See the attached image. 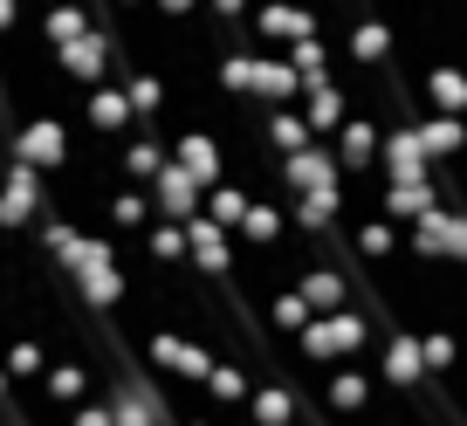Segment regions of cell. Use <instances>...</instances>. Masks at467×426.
Wrapping results in <instances>:
<instances>
[{
    "label": "cell",
    "mask_w": 467,
    "mask_h": 426,
    "mask_svg": "<svg viewBox=\"0 0 467 426\" xmlns=\"http://www.w3.org/2000/svg\"><path fill=\"white\" fill-rule=\"evenodd\" d=\"M371 344V324L358 317V309H323V317H309L303 338H296V358H309V365H344V358H358Z\"/></svg>",
    "instance_id": "obj_1"
},
{
    "label": "cell",
    "mask_w": 467,
    "mask_h": 426,
    "mask_svg": "<svg viewBox=\"0 0 467 426\" xmlns=\"http://www.w3.org/2000/svg\"><path fill=\"white\" fill-rule=\"evenodd\" d=\"M7 151H15L21 165H35V172H62V165L76 159V145H69V124H62V118H48V110H35V118L21 124L15 138H7Z\"/></svg>",
    "instance_id": "obj_2"
},
{
    "label": "cell",
    "mask_w": 467,
    "mask_h": 426,
    "mask_svg": "<svg viewBox=\"0 0 467 426\" xmlns=\"http://www.w3.org/2000/svg\"><path fill=\"white\" fill-rule=\"evenodd\" d=\"M145 358H151V371L186 379V385H206V371L220 365V351H206L200 338H179V330H151V338H145Z\"/></svg>",
    "instance_id": "obj_3"
},
{
    "label": "cell",
    "mask_w": 467,
    "mask_h": 426,
    "mask_svg": "<svg viewBox=\"0 0 467 426\" xmlns=\"http://www.w3.org/2000/svg\"><path fill=\"white\" fill-rule=\"evenodd\" d=\"M330 186H350V172H344V159H337V145L309 138L303 151H289V159H282V192H330Z\"/></svg>",
    "instance_id": "obj_4"
},
{
    "label": "cell",
    "mask_w": 467,
    "mask_h": 426,
    "mask_svg": "<svg viewBox=\"0 0 467 426\" xmlns=\"http://www.w3.org/2000/svg\"><path fill=\"white\" fill-rule=\"evenodd\" d=\"M42 192H48V172H35V165H7V179H0V227L7 234H21V227H35V213H42Z\"/></svg>",
    "instance_id": "obj_5"
},
{
    "label": "cell",
    "mask_w": 467,
    "mask_h": 426,
    "mask_svg": "<svg viewBox=\"0 0 467 426\" xmlns=\"http://www.w3.org/2000/svg\"><path fill=\"white\" fill-rule=\"evenodd\" d=\"M453 227H461V206L440 200L433 213H420V221L406 227V255L412 262H453Z\"/></svg>",
    "instance_id": "obj_6"
},
{
    "label": "cell",
    "mask_w": 467,
    "mask_h": 426,
    "mask_svg": "<svg viewBox=\"0 0 467 426\" xmlns=\"http://www.w3.org/2000/svg\"><path fill=\"white\" fill-rule=\"evenodd\" d=\"M379 145H385V124L371 118V110H350V118L337 124V159H344L350 179H365L371 165H379Z\"/></svg>",
    "instance_id": "obj_7"
},
{
    "label": "cell",
    "mask_w": 467,
    "mask_h": 426,
    "mask_svg": "<svg viewBox=\"0 0 467 426\" xmlns=\"http://www.w3.org/2000/svg\"><path fill=\"white\" fill-rule=\"evenodd\" d=\"M186 262L200 275H227L234 268V227H220L213 213H192L186 221Z\"/></svg>",
    "instance_id": "obj_8"
},
{
    "label": "cell",
    "mask_w": 467,
    "mask_h": 426,
    "mask_svg": "<svg viewBox=\"0 0 467 426\" xmlns=\"http://www.w3.org/2000/svg\"><path fill=\"white\" fill-rule=\"evenodd\" d=\"M317 28H323V15L309 0H262V7H254V35L275 42V48H289L296 35H317Z\"/></svg>",
    "instance_id": "obj_9"
},
{
    "label": "cell",
    "mask_w": 467,
    "mask_h": 426,
    "mask_svg": "<svg viewBox=\"0 0 467 426\" xmlns=\"http://www.w3.org/2000/svg\"><path fill=\"white\" fill-rule=\"evenodd\" d=\"M56 69L69 76V83H110V35L103 28H89V35H76V42H62L56 48Z\"/></svg>",
    "instance_id": "obj_10"
},
{
    "label": "cell",
    "mask_w": 467,
    "mask_h": 426,
    "mask_svg": "<svg viewBox=\"0 0 467 426\" xmlns=\"http://www.w3.org/2000/svg\"><path fill=\"white\" fill-rule=\"evenodd\" d=\"M440 206V179L426 172V179H385V192H379V213L385 221H399V227H412L420 213H433Z\"/></svg>",
    "instance_id": "obj_11"
},
{
    "label": "cell",
    "mask_w": 467,
    "mask_h": 426,
    "mask_svg": "<svg viewBox=\"0 0 467 426\" xmlns=\"http://www.w3.org/2000/svg\"><path fill=\"white\" fill-rule=\"evenodd\" d=\"M151 206H159L165 221H192V213L206 206V186H200V179H192L186 165L172 159V165H165L159 179H151Z\"/></svg>",
    "instance_id": "obj_12"
},
{
    "label": "cell",
    "mask_w": 467,
    "mask_h": 426,
    "mask_svg": "<svg viewBox=\"0 0 467 426\" xmlns=\"http://www.w3.org/2000/svg\"><path fill=\"white\" fill-rule=\"evenodd\" d=\"M350 110H358V103H350L344 76H317V83H303V118L317 124V138H323V131L337 138V124H344Z\"/></svg>",
    "instance_id": "obj_13"
},
{
    "label": "cell",
    "mask_w": 467,
    "mask_h": 426,
    "mask_svg": "<svg viewBox=\"0 0 467 426\" xmlns=\"http://www.w3.org/2000/svg\"><path fill=\"white\" fill-rule=\"evenodd\" d=\"M379 379H385V385H399V392H412V385L426 379V351H420V338H412V330H392V338H385V351H379Z\"/></svg>",
    "instance_id": "obj_14"
},
{
    "label": "cell",
    "mask_w": 467,
    "mask_h": 426,
    "mask_svg": "<svg viewBox=\"0 0 467 426\" xmlns=\"http://www.w3.org/2000/svg\"><path fill=\"white\" fill-rule=\"evenodd\" d=\"M309 138H317V124L303 118V103H275L262 118V145H268V159H289V151H303Z\"/></svg>",
    "instance_id": "obj_15"
},
{
    "label": "cell",
    "mask_w": 467,
    "mask_h": 426,
    "mask_svg": "<svg viewBox=\"0 0 467 426\" xmlns=\"http://www.w3.org/2000/svg\"><path fill=\"white\" fill-rule=\"evenodd\" d=\"M344 56L358 62V69H385V62H392V28H385L379 15L344 21Z\"/></svg>",
    "instance_id": "obj_16"
},
{
    "label": "cell",
    "mask_w": 467,
    "mask_h": 426,
    "mask_svg": "<svg viewBox=\"0 0 467 426\" xmlns=\"http://www.w3.org/2000/svg\"><path fill=\"white\" fill-rule=\"evenodd\" d=\"M172 159L186 165L200 186H220V179H227V159H220V138L213 131H179L172 138Z\"/></svg>",
    "instance_id": "obj_17"
},
{
    "label": "cell",
    "mask_w": 467,
    "mask_h": 426,
    "mask_svg": "<svg viewBox=\"0 0 467 426\" xmlns=\"http://www.w3.org/2000/svg\"><path fill=\"white\" fill-rule=\"evenodd\" d=\"M379 165H385V179H426V145H420V124H399V131H385V145H379Z\"/></svg>",
    "instance_id": "obj_18"
},
{
    "label": "cell",
    "mask_w": 467,
    "mask_h": 426,
    "mask_svg": "<svg viewBox=\"0 0 467 426\" xmlns=\"http://www.w3.org/2000/svg\"><path fill=\"white\" fill-rule=\"evenodd\" d=\"M248 420H254V426H296V420H303V392H296V385H282V379L254 385Z\"/></svg>",
    "instance_id": "obj_19"
},
{
    "label": "cell",
    "mask_w": 467,
    "mask_h": 426,
    "mask_svg": "<svg viewBox=\"0 0 467 426\" xmlns=\"http://www.w3.org/2000/svg\"><path fill=\"white\" fill-rule=\"evenodd\" d=\"M83 118L97 124V131H110V138H117V131H131V118H138V110H131V97H124V83L110 76V83H89Z\"/></svg>",
    "instance_id": "obj_20"
},
{
    "label": "cell",
    "mask_w": 467,
    "mask_h": 426,
    "mask_svg": "<svg viewBox=\"0 0 467 426\" xmlns=\"http://www.w3.org/2000/svg\"><path fill=\"white\" fill-rule=\"evenodd\" d=\"M420 97L433 103V110H453V118H467V69H461V62H433V69L420 76Z\"/></svg>",
    "instance_id": "obj_21"
},
{
    "label": "cell",
    "mask_w": 467,
    "mask_h": 426,
    "mask_svg": "<svg viewBox=\"0 0 467 426\" xmlns=\"http://www.w3.org/2000/svg\"><path fill=\"white\" fill-rule=\"evenodd\" d=\"M420 145H426V159H433V165L461 159V151H467V118H453V110H433V118H420Z\"/></svg>",
    "instance_id": "obj_22"
},
{
    "label": "cell",
    "mask_w": 467,
    "mask_h": 426,
    "mask_svg": "<svg viewBox=\"0 0 467 426\" xmlns=\"http://www.w3.org/2000/svg\"><path fill=\"white\" fill-rule=\"evenodd\" d=\"M206 392H213V406L220 412H241L254 399V371L241 365V358H220L213 371H206Z\"/></svg>",
    "instance_id": "obj_23"
},
{
    "label": "cell",
    "mask_w": 467,
    "mask_h": 426,
    "mask_svg": "<svg viewBox=\"0 0 467 426\" xmlns=\"http://www.w3.org/2000/svg\"><path fill=\"white\" fill-rule=\"evenodd\" d=\"M165 165H172V159H165V145H159V138H145V131L117 145V172L131 179V186H151V179H159Z\"/></svg>",
    "instance_id": "obj_24"
},
{
    "label": "cell",
    "mask_w": 467,
    "mask_h": 426,
    "mask_svg": "<svg viewBox=\"0 0 467 426\" xmlns=\"http://www.w3.org/2000/svg\"><path fill=\"white\" fill-rule=\"evenodd\" d=\"M350 255H358V262H392L399 255V221H385V213L350 221Z\"/></svg>",
    "instance_id": "obj_25"
},
{
    "label": "cell",
    "mask_w": 467,
    "mask_h": 426,
    "mask_svg": "<svg viewBox=\"0 0 467 426\" xmlns=\"http://www.w3.org/2000/svg\"><path fill=\"white\" fill-rule=\"evenodd\" d=\"M323 406H330V412H365L371 406V379L358 365H330V379H323Z\"/></svg>",
    "instance_id": "obj_26"
},
{
    "label": "cell",
    "mask_w": 467,
    "mask_h": 426,
    "mask_svg": "<svg viewBox=\"0 0 467 426\" xmlns=\"http://www.w3.org/2000/svg\"><path fill=\"white\" fill-rule=\"evenodd\" d=\"M42 385H48V406H62V412H69L76 399H89V365H83V358H56Z\"/></svg>",
    "instance_id": "obj_27"
},
{
    "label": "cell",
    "mask_w": 467,
    "mask_h": 426,
    "mask_svg": "<svg viewBox=\"0 0 467 426\" xmlns=\"http://www.w3.org/2000/svg\"><path fill=\"white\" fill-rule=\"evenodd\" d=\"M296 289H303V296H309V303H317V317H323V309H344V303H350V282H344V275H337V268H330V262H317V268H303V275H296Z\"/></svg>",
    "instance_id": "obj_28"
},
{
    "label": "cell",
    "mask_w": 467,
    "mask_h": 426,
    "mask_svg": "<svg viewBox=\"0 0 467 426\" xmlns=\"http://www.w3.org/2000/svg\"><path fill=\"white\" fill-rule=\"evenodd\" d=\"M103 213H110V227L117 234H145L151 227V192H138V186H124V192H110V200H103Z\"/></svg>",
    "instance_id": "obj_29"
},
{
    "label": "cell",
    "mask_w": 467,
    "mask_h": 426,
    "mask_svg": "<svg viewBox=\"0 0 467 426\" xmlns=\"http://www.w3.org/2000/svg\"><path fill=\"white\" fill-rule=\"evenodd\" d=\"M241 241H254V248H282V241H289V206L254 200L248 221H241Z\"/></svg>",
    "instance_id": "obj_30"
},
{
    "label": "cell",
    "mask_w": 467,
    "mask_h": 426,
    "mask_svg": "<svg viewBox=\"0 0 467 426\" xmlns=\"http://www.w3.org/2000/svg\"><path fill=\"white\" fill-rule=\"evenodd\" d=\"M97 21H89V7L83 0H56L42 15V35H48V48H62V42H76V35H89Z\"/></svg>",
    "instance_id": "obj_31"
},
{
    "label": "cell",
    "mask_w": 467,
    "mask_h": 426,
    "mask_svg": "<svg viewBox=\"0 0 467 426\" xmlns=\"http://www.w3.org/2000/svg\"><path fill=\"white\" fill-rule=\"evenodd\" d=\"M248 206H254V192H248V186H234V179L206 186V213H213L220 227H234V234H241V221H248Z\"/></svg>",
    "instance_id": "obj_32"
},
{
    "label": "cell",
    "mask_w": 467,
    "mask_h": 426,
    "mask_svg": "<svg viewBox=\"0 0 467 426\" xmlns=\"http://www.w3.org/2000/svg\"><path fill=\"white\" fill-rule=\"evenodd\" d=\"M138 241H145V255H151L159 268H179V262H186V221H165V213H159V227H145Z\"/></svg>",
    "instance_id": "obj_33"
},
{
    "label": "cell",
    "mask_w": 467,
    "mask_h": 426,
    "mask_svg": "<svg viewBox=\"0 0 467 426\" xmlns=\"http://www.w3.org/2000/svg\"><path fill=\"white\" fill-rule=\"evenodd\" d=\"M309 317H317V303H309V296L296 289V282H289L282 296H268V324H275L282 338H303V324H309Z\"/></svg>",
    "instance_id": "obj_34"
},
{
    "label": "cell",
    "mask_w": 467,
    "mask_h": 426,
    "mask_svg": "<svg viewBox=\"0 0 467 426\" xmlns=\"http://www.w3.org/2000/svg\"><path fill=\"white\" fill-rule=\"evenodd\" d=\"M117 83H124V97H131V110H138L145 124L165 110V83H159L151 69H117Z\"/></svg>",
    "instance_id": "obj_35"
},
{
    "label": "cell",
    "mask_w": 467,
    "mask_h": 426,
    "mask_svg": "<svg viewBox=\"0 0 467 426\" xmlns=\"http://www.w3.org/2000/svg\"><path fill=\"white\" fill-rule=\"evenodd\" d=\"M282 56L296 62V76H303V83H317V76H330V42H323V35H296V42L282 48Z\"/></svg>",
    "instance_id": "obj_36"
},
{
    "label": "cell",
    "mask_w": 467,
    "mask_h": 426,
    "mask_svg": "<svg viewBox=\"0 0 467 426\" xmlns=\"http://www.w3.org/2000/svg\"><path fill=\"white\" fill-rule=\"evenodd\" d=\"M0 365L15 371V379H48V351H42L35 338H15L7 351H0Z\"/></svg>",
    "instance_id": "obj_37"
},
{
    "label": "cell",
    "mask_w": 467,
    "mask_h": 426,
    "mask_svg": "<svg viewBox=\"0 0 467 426\" xmlns=\"http://www.w3.org/2000/svg\"><path fill=\"white\" fill-rule=\"evenodd\" d=\"M420 351H426V371H461V338L453 330H420Z\"/></svg>",
    "instance_id": "obj_38"
},
{
    "label": "cell",
    "mask_w": 467,
    "mask_h": 426,
    "mask_svg": "<svg viewBox=\"0 0 467 426\" xmlns=\"http://www.w3.org/2000/svg\"><path fill=\"white\" fill-rule=\"evenodd\" d=\"M213 7V21H227V28H254V0H206Z\"/></svg>",
    "instance_id": "obj_39"
},
{
    "label": "cell",
    "mask_w": 467,
    "mask_h": 426,
    "mask_svg": "<svg viewBox=\"0 0 467 426\" xmlns=\"http://www.w3.org/2000/svg\"><path fill=\"white\" fill-rule=\"evenodd\" d=\"M69 426H117V412H110V406H89V399H76V406H69Z\"/></svg>",
    "instance_id": "obj_40"
},
{
    "label": "cell",
    "mask_w": 467,
    "mask_h": 426,
    "mask_svg": "<svg viewBox=\"0 0 467 426\" xmlns=\"http://www.w3.org/2000/svg\"><path fill=\"white\" fill-rule=\"evenodd\" d=\"M200 0H151V15H165V21H186Z\"/></svg>",
    "instance_id": "obj_41"
},
{
    "label": "cell",
    "mask_w": 467,
    "mask_h": 426,
    "mask_svg": "<svg viewBox=\"0 0 467 426\" xmlns=\"http://www.w3.org/2000/svg\"><path fill=\"white\" fill-rule=\"evenodd\" d=\"M7 379H15V371L0 365V412H21V406H15V399H7Z\"/></svg>",
    "instance_id": "obj_42"
},
{
    "label": "cell",
    "mask_w": 467,
    "mask_h": 426,
    "mask_svg": "<svg viewBox=\"0 0 467 426\" xmlns=\"http://www.w3.org/2000/svg\"><path fill=\"white\" fill-rule=\"evenodd\" d=\"M110 7H124V15H138V7H151V0H110Z\"/></svg>",
    "instance_id": "obj_43"
},
{
    "label": "cell",
    "mask_w": 467,
    "mask_h": 426,
    "mask_svg": "<svg viewBox=\"0 0 467 426\" xmlns=\"http://www.w3.org/2000/svg\"><path fill=\"white\" fill-rule=\"evenodd\" d=\"M15 21H21V15H15V7H0V35H7V28H15Z\"/></svg>",
    "instance_id": "obj_44"
},
{
    "label": "cell",
    "mask_w": 467,
    "mask_h": 426,
    "mask_svg": "<svg viewBox=\"0 0 467 426\" xmlns=\"http://www.w3.org/2000/svg\"><path fill=\"white\" fill-rule=\"evenodd\" d=\"M0 426H15V412H0ZM21 426H28V420H21Z\"/></svg>",
    "instance_id": "obj_45"
},
{
    "label": "cell",
    "mask_w": 467,
    "mask_h": 426,
    "mask_svg": "<svg viewBox=\"0 0 467 426\" xmlns=\"http://www.w3.org/2000/svg\"><path fill=\"white\" fill-rule=\"evenodd\" d=\"M0 7H15V15H21V0H0Z\"/></svg>",
    "instance_id": "obj_46"
},
{
    "label": "cell",
    "mask_w": 467,
    "mask_h": 426,
    "mask_svg": "<svg viewBox=\"0 0 467 426\" xmlns=\"http://www.w3.org/2000/svg\"><path fill=\"white\" fill-rule=\"evenodd\" d=\"M179 426H206V420H179Z\"/></svg>",
    "instance_id": "obj_47"
}]
</instances>
